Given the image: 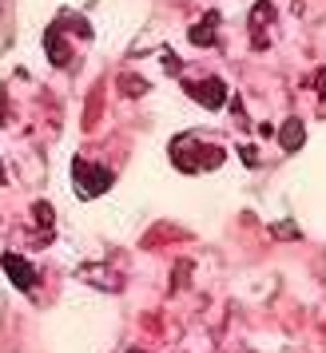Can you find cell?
<instances>
[{"label":"cell","instance_id":"cell-1","mask_svg":"<svg viewBox=\"0 0 326 353\" xmlns=\"http://www.w3.org/2000/svg\"><path fill=\"white\" fill-rule=\"evenodd\" d=\"M171 163L187 171V175H199V171H215L223 163V147L219 143H207L199 131H187L171 143Z\"/></svg>","mask_w":326,"mask_h":353},{"label":"cell","instance_id":"cell-2","mask_svg":"<svg viewBox=\"0 0 326 353\" xmlns=\"http://www.w3.org/2000/svg\"><path fill=\"white\" fill-rule=\"evenodd\" d=\"M112 171L108 167H96V163L88 159H76L72 163V183H76V194L80 199H96V194H104L108 187H112Z\"/></svg>","mask_w":326,"mask_h":353},{"label":"cell","instance_id":"cell-3","mask_svg":"<svg viewBox=\"0 0 326 353\" xmlns=\"http://www.w3.org/2000/svg\"><path fill=\"white\" fill-rule=\"evenodd\" d=\"M183 88H187V96H195V103L211 108V112H219L227 103V83L223 80H183Z\"/></svg>","mask_w":326,"mask_h":353},{"label":"cell","instance_id":"cell-4","mask_svg":"<svg viewBox=\"0 0 326 353\" xmlns=\"http://www.w3.org/2000/svg\"><path fill=\"white\" fill-rule=\"evenodd\" d=\"M4 270H8V278H12L17 290H32L36 286V270L20 254H4Z\"/></svg>","mask_w":326,"mask_h":353},{"label":"cell","instance_id":"cell-5","mask_svg":"<svg viewBox=\"0 0 326 353\" xmlns=\"http://www.w3.org/2000/svg\"><path fill=\"white\" fill-rule=\"evenodd\" d=\"M44 52L52 56V64H60V68L72 64V52H68V44H64V32H60V24H52V28H48V36H44Z\"/></svg>","mask_w":326,"mask_h":353},{"label":"cell","instance_id":"cell-6","mask_svg":"<svg viewBox=\"0 0 326 353\" xmlns=\"http://www.w3.org/2000/svg\"><path fill=\"white\" fill-rule=\"evenodd\" d=\"M303 135H307V128H303L298 119H287V123H282V131H278V139H282V147H287V151H298Z\"/></svg>","mask_w":326,"mask_h":353},{"label":"cell","instance_id":"cell-7","mask_svg":"<svg viewBox=\"0 0 326 353\" xmlns=\"http://www.w3.org/2000/svg\"><path fill=\"white\" fill-rule=\"evenodd\" d=\"M215 24H219V17H207L203 24H195V32H191V40H195V44H207V40H211V36H207V28H215Z\"/></svg>","mask_w":326,"mask_h":353},{"label":"cell","instance_id":"cell-8","mask_svg":"<svg viewBox=\"0 0 326 353\" xmlns=\"http://www.w3.org/2000/svg\"><path fill=\"white\" fill-rule=\"evenodd\" d=\"M0 183H4V167H0Z\"/></svg>","mask_w":326,"mask_h":353},{"label":"cell","instance_id":"cell-9","mask_svg":"<svg viewBox=\"0 0 326 353\" xmlns=\"http://www.w3.org/2000/svg\"><path fill=\"white\" fill-rule=\"evenodd\" d=\"M128 353H140V350H128Z\"/></svg>","mask_w":326,"mask_h":353}]
</instances>
